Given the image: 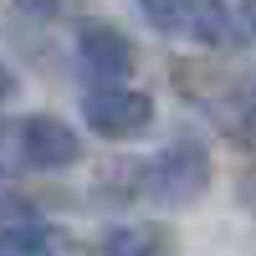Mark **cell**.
Returning <instances> with one entry per match:
<instances>
[{
    "mask_svg": "<svg viewBox=\"0 0 256 256\" xmlns=\"http://www.w3.org/2000/svg\"><path fill=\"white\" fill-rule=\"evenodd\" d=\"M205 184H210V154L195 138H180V144L159 148L154 164L144 169V190L159 205H190V200L205 195Z\"/></svg>",
    "mask_w": 256,
    "mask_h": 256,
    "instance_id": "6da1fadb",
    "label": "cell"
},
{
    "mask_svg": "<svg viewBox=\"0 0 256 256\" xmlns=\"http://www.w3.org/2000/svg\"><path fill=\"white\" fill-rule=\"evenodd\" d=\"M138 10L164 36H190V41H205V46H220L230 36L226 0H138Z\"/></svg>",
    "mask_w": 256,
    "mask_h": 256,
    "instance_id": "7a4b0ae2",
    "label": "cell"
},
{
    "mask_svg": "<svg viewBox=\"0 0 256 256\" xmlns=\"http://www.w3.org/2000/svg\"><path fill=\"white\" fill-rule=\"evenodd\" d=\"M82 118H88V128L98 138H138L154 123V102H148V92L113 82V88L82 92Z\"/></svg>",
    "mask_w": 256,
    "mask_h": 256,
    "instance_id": "3957f363",
    "label": "cell"
},
{
    "mask_svg": "<svg viewBox=\"0 0 256 256\" xmlns=\"http://www.w3.org/2000/svg\"><path fill=\"white\" fill-rule=\"evenodd\" d=\"M77 56H82V67H88L102 88H113V82H123L128 72H134V41H128L118 26H108V20H92V26H82L77 36Z\"/></svg>",
    "mask_w": 256,
    "mask_h": 256,
    "instance_id": "277c9868",
    "label": "cell"
},
{
    "mask_svg": "<svg viewBox=\"0 0 256 256\" xmlns=\"http://www.w3.org/2000/svg\"><path fill=\"white\" fill-rule=\"evenodd\" d=\"M20 154H26L31 169H67V164H77V154H82V138H77L62 118L36 113V118L20 123Z\"/></svg>",
    "mask_w": 256,
    "mask_h": 256,
    "instance_id": "5b68a950",
    "label": "cell"
},
{
    "mask_svg": "<svg viewBox=\"0 0 256 256\" xmlns=\"http://www.w3.org/2000/svg\"><path fill=\"white\" fill-rule=\"evenodd\" d=\"M0 256H72V236L46 220H10L0 226Z\"/></svg>",
    "mask_w": 256,
    "mask_h": 256,
    "instance_id": "8992f818",
    "label": "cell"
},
{
    "mask_svg": "<svg viewBox=\"0 0 256 256\" xmlns=\"http://www.w3.org/2000/svg\"><path fill=\"white\" fill-rule=\"evenodd\" d=\"M102 256H169V230L154 220H128L102 236Z\"/></svg>",
    "mask_w": 256,
    "mask_h": 256,
    "instance_id": "52a82bcc",
    "label": "cell"
},
{
    "mask_svg": "<svg viewBox=\"0 0 256 256\" xmlns=\"http://www.w3.org/2000/svg\"><path fill=\"white\" fill-rule=\"evenodd\" d=\"M241 134H246V144H256V77L241 92Z\"/></svg>",
    "mask_w": 256,
    "mask_h": 256,
    "instance_id": "ba28073f",
    "label": "cell"
},
{
    "mask_svg": "<svg viewBox=\"0 0 256 256\" xmlns=\"http://www.w3.org/2000/svg\"><path fill=\"white\" fill-rule=\"evenodd\" d=\"M16 6L26 10V16H56V10H62V0H16Z\"/></svg>",
    "mask_w": 256,
    "mask_h": 256,
    "instance_id": "9c48e42d",
    "label": "cell"
},
{
    "mask_svg": "<svg viewBox=\"0 0 256 256\" xmlns=\"http://www.w3.org/2000/svg\"><path fill=\"white\" fill-rule=\"evenodd\" d=\"M10 92H16V77H10V72H6V67H0V102H6V98H10Z\"/></svg>",
    "mask_w": 256,
    "mask_h": 256,
    "instance_id": "30bf717a",
    "label": "cell"
},
{
    "mask_svg": "<svg viewBox=\"0 0 256 256\" xmlns=\"http://www.w3.org/2000/svg\"><path fill=\"white\" fill-rule=\"evenodd\" d=\"M246 200H251V205H256V180H251V184H246Z\"/></svg>",
    "mask_w": 256,
    "mask_h": 256,
    "instance_id": "8fae6325",
    "label": "cell"
}]
</instances>
